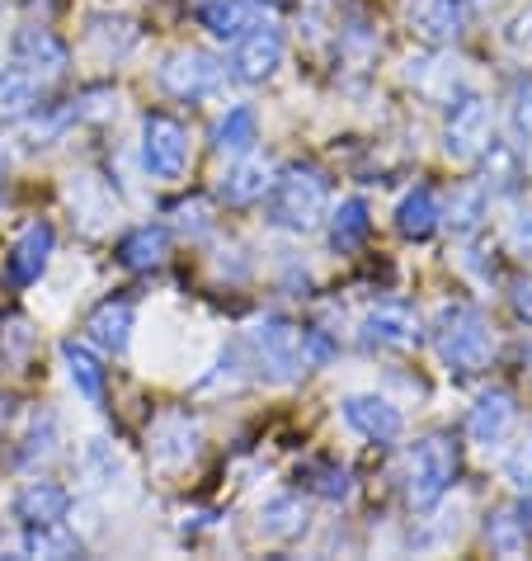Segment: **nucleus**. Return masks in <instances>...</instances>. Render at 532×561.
<instances>
[{
	"instance_id": "dca6fc26",
	"label": "nucleus",
	"mask_w": 532,
	"mask_h": 561,
	"mask_svg": "<svg viewBox=\"0 0 532 561\" xmlns=\"http://www.w3.org/2000/svg\"><path fill=\"white\" fill-rule=\"evenodd\" d=\"M198 24L208 28L217 43H236L241 34L259 24V10L255 0H208V5L198 10Z\"/></svg>"
},
{
	"instance_id": "423d86ee",
	"label": "nucleus",
	"mask_w": 532,
	"mask_h": 561,
	"mask_svg": "<svg viewBox=\"0 0 532 561\" xmlns=\"http://www.w3.org/2000/svg\"><path fill=\"white\" fill-rule=\"evenodd\" d=\"M222 81H227V67L212 53H198V48L165 57V67H161V85L175 100H208L222 90Z\"/></svg>"
},
{
	"instance_id": "2eb2a0df",
	"label": "nucleus",
	"mask_w": 532,
	"mask_h": 561,
	"mask_svg": "<svg viewBox=\"0 0 532 561\" xmlns=\"http://www.w3.org/2000/svg\"><path fill=\"white\" fill-rule=\"evenodd\" d=\"M90 340L104 350V354H128V340H132V302L128 298H104L85 321Z\"/></svg>"
},
{
	"instance_id": "cd10ccee",
	"label": "nucleus",
	"mask_w": 532,
	"mask_h": 561,
	"mask_svg": "<svg viewBox=\"0 0 532 561\" xmlns=\"http://www.w3.org/2000/svg\"><path fill=\"white\" fill-rule=\"evenodd\" d=\"M259 528H264L269 538H297V534L307 528L302 501H292V495H274V501L259 510Z\"/></svg>"
},
{
	"instance_id": "bb28decb",
	"label": "nucleus",
	"mask_w": 532,
	"mask_h": 561,
	"mask_svg": "<svg viewBox=\"0 0 532 561\" xmlns=\"http://www.w3.org/2000/svg\"><path fill=\"white\" fill-rule=\"evenodd\" d=\"M485 208H490V190L485 184H466V190L452 194V204H448V222L458 237H472V231L485 222Z\"/></svg>"
},
{
	"instance_id": "0eeeda50",
	"label": "nucleus",
	"mask_w": 532,
	"mask_h": 561,
	"mask_svg": "<svg viewBox=\"0 0 532 561\" xmlns=\"http://www.w3.org/2000/svg\"><path fill=\"white\" fill-rule=\"evenodd\" d=\"M302 335H307V331H297V321H288V317H264V321L255 325V354H259V364L269 368L274 378L292 382L297 373L307 368Z\"/></svg>"
},
{
	"instance_id": "39448f33",
	"label": "nucleus",
	"mask_w": 532,
	"mask_h": 561,
	"mask_svg": "<svg viewBox=\"0 0 532 561\" xmlns=\"http://www.w3.org/2000/svg\"><path fill=\"white\" fill-rule=\"evenodd\" d=\"M485 142H490V100L476 95V90H462L443 118V151L466 165L485 151Z\"/></svg>"
},
{
	"instance_id": "f257e3e1",
	"label": "nucleus",
	"mask_w": 532,
	"mask_h": 561,
	"mask_svg": "<svg viewBox=\"0 0 532 561\" xmlns=\"http://www.w3.org/2000/svg\"><path fill=\"white\" fill-rule=\"evenodd\" d=\"M433 350L448 373L472 378V373L490 368V358H495V325L472 302H448L433 317Z\"/></svg>"
},
{
	"instance_id": "f704fd0d",
	"label": "nucleus",
	"mask_w": 532,
	"mask_h": 561,
	"mask_svg": "<svg viewBox=\"0 0 532 561\" xmlns=\"http://www.w3.org/2000/svg\"><path fill=\"white\" fill-rule=\"evenodd\" d=\"M513 311H519V321L532 325V278H523V284H513Z\"/></svg>"
},
{
	"instance_id": "aec40b11",
	"label": "nucleus",
	"mask_w": 532,
	"mask_h": 561,
	"mask_svg": "<svg viewBox=\"0 0 532 561\" xmlns=\"http://www.w3.org/2000/svg\"><path fill=\"white\" fill-rule=\"evenodd\" d=\"M170 255V231L165 227H132L128 237L118 241V260H123V270H161Z\"/></svg>"
},
{
	"instance_id": "6ab92c4d",
	"label": "nucleus",
	"mask_w": 532,
	"mask_h": 561,
	"mask_svg": "<svg viewBox=\"0 0 532 561\" xmlns=\"http://www.w3.org/2000/svg\"><path fill=\"white\" fill-rule=\"evenodd\" d=\"M269 184H274L269 161L241 156V161L227 170V180H222V198H227V204H236V208H245V204H259V198L269 194Z\"/></svg>"
},
{
	"instance_id": "393cba45",
	"label": "nucleus",
	"mask_w": 532,
	"mask_h": 561,
	"mask_svg": "<svg viewBox=\"0 0 532 561\" xmlns=\"http://www.w3.org/2000/svg\"><path fill=\"white\" fill-rule=\"evenodd\" d=\"M38 100V76L28 71V67H5L0 71V118H24L28 108H34Z\"/></svg>"
},
{
	"instance_id": "9b49d317",
	"label": "nucleus",
	"mask_w": 532,
	"mask_h": 561,
	"mask_svg": "<svg viewBox=\"0 0 532 561\" xmlns=\"http://www.w3.org/2000/svg\"><path fill=\"white\" fill-rule=\"evenodd\" d=\"M14 61L34 71L38 81H57V76H67V67H71V53H67V43H61L57 34L28 24V28L14 34Z\"/></svg>"
},
{
	"instance_id": "20e7f679",
	"label": "nucleus",
	"mask_w": 532,
	"mask_h": 561,
	"mask_svg": "<svg viewBox=\"0 0 532 561\" xmlns=\"http://www.w3.org/2000/svg\"><path fill=\"white\" fill-rule=\"evenodd\" d=\"M142 165L151 180L175 184L189 170V133L170 114H147L142 118Z\"/></svg>"
},
{
	"instance_id": "72a5a7b5",
	"label": "nucleus",
	"mask_w": 532,
	"mask_h": 561,
	"mask_svg": "<svg viewBox=\"0 0 532 561\" xmlns=\"http://www.w3.org/2000/svg\"><path fill=\"white\" fill-rule=\"evenodd\" d=\"M509 481L519 491H532V439L519 448V454H513V462H509Z\"/></svg>"
},
{
	"instance_id": "f8f14e48",
	"label": "nucleus",
	"mask_w": 532,
	"mask_h": 561,
	"mask_svg": "<svg viewBox=\"0 0 532 561\" xmlns=\"http://www.w3.org/2000/svg\"><path fill=\"white\" fill-rule=\"evenodd\" d=\"M53 245H57L53 222H28L20 231V241L10 245V278H14V284H20V288L38 284V278L48 274V264H53Z\"/></svg>"
},
{
	"instance_id": "5701e85b",
	"label": "nucleus",
	"mask_w": 532,
	"mask_h": 561,
	"mask_svg": "<svg viewBox=\"0 0 532 561\" xmlns=\"http://www.w3.org/2000/svg\"><path fill=\"white\" fill-rule=\"evenodd\" d=\"M372 231V217H368V198H344V204L331 213V245L339 255L358 251Z\"/></svg>"
},
{
	"instance_id": "c9c22d12",
	"label": "nucleus",
	"mask_w": 532,
	"mask_h": 561,
	"mask_svg": "<svg viewBox=\"0 0 532 561\" xmlns=\"http://www.w3.org/2000/svg\"><path fill=\"white\" fill-rule=\"evenodd\" d=\"M513 514H519L523 534H528V542H532V491H523V501H519V505H513Z\"/></svg>"
},
{
	"instance_id": "f3484780",
	"label": "nucleus",
	"mask_w": 532,
	"mask_h": 561,
	"mask_svg": "<svg viewBox=\"0 0 532 561\" xmlns=\"http://www.w3.org/2000/svg\"><path fill=\"white\" fill-rule=\"evenodd\" d=\"M61 364H67V378H71V387L81 392L90 407H104V358L90 350V345H81V340H67L61 345Z\"/></svg>"
},
{
	"instance_id": "412c9836",
	"label": "nucleus",
	"mask_w": 532,
	"mask_h": 561,
	"mask_svg": "<svg viewBox=\"0 0 532 561\" xmlns=\"http://www.w3.org/2000/svg\"><path fill=\"white\" fill-rule=\"evenodd\" d=\"M81 538L61 524H20V557H81Z\"/></svg>"
},
{
	"instance_id": "9d476101",
	"label": "nucleus",
	"mask_w": 532,
	"mask_h": 561,
	"mask_svg": "<svg viewBox=\"0 0 532 561\" xmlns=\"http://www.w3.org/2000/svg\"><path fill=\"white\" fill-rule=\"evenodd\" d=\"M344 425H349L354 434H363V439H372V444H396L405 420L386 397L354 392V397H344Z\"/></svg>"
},
{
	"instance_id": "2f4dec72",
	"label": "nucleus",
	"mask_w": 532,
	"mask_h": 561,
	"mask_svg": "<svg viewBox=\"0 0 532 561\" xmlns=\"http://www.w3.org/2000/svg\"><path fill=\"white\" fill-rule=\"evenodd\" d=\"M513 133H519L523 142L532 137V76L519 85V95H513Z\"/></svg>"
},
{
	"instance_id": "7c9ffc66",
	"label": "nucleus",
	"mask_w": 532,
	"mask_h": 561,
	"mask_svg": "<svg viewBox=\"0 0 532 561\" xmlns=\"http://www.w3.org/2000/svg\"><path fill=\"white\" fill-rule=\"evenodd\" d=\"M311 486H316L325 501H349V472L335 462H325V467H311Z\"/></svg>"
},
{
	"instance_id": "c756f323",
	"label": "nucleus",
	"mask_w": 532,
	"mask_h": 561,
	"mask_svg": "<svg viewBox=\"0 0 532 561\" xmlns=\"http://www.w3.org/2000/svg\"><path fill=\"white\" fill-rule=\"evenodd\" d=\"M57 454V420L43 411L28 420V430H24V448H20V462L24 467H34V462H48Z\"/></svg>"
},
{
	"instance_id": "6e6552de",
	"label": "nucleus",
	"mask_w": 532,
	"mask_h": 561,
	"mask_svg": "<svg viewBox=\"0 0 532 561\" xmlns=\"http://www.w3.org/2000/svg\"><path fill=\"white\" fill-rule=\"evenodd\" d=\"M278 67H284V34L274 24H255L250 34L236 38V53H231V76L236 81L264 85Z\"/></svg>"
},
{
	"instance_id": "b1692460",
	"label": "nucleus",
	"mask_w": 532,
	"mask_h": 561,
	"mask_svg": "<svg viewBox=\"0 0 532 561\" xmlns=\"http://www.w3.org/2000/svg\"><path fill=\"white\" fill-rule=\"evenodd\" d=\"M212 142H217V151H222V156H245L250 147L259 142V118H255V108H250V104L227 108V118L217 123Z\"/></svg>"
},
{
	"instance_id": "f03ea898",
	"label": "nucleus",
	"mask_w": 532,
	"mask_h": 561,
	"mask_svg": "<svg viewBox=\"0 0 532 561\" xmlns=\"http://www.w3.org/2000/svg\"><path fill=\"white\" fill-rule=\"evenodd\" d=\"M269 222L278 231H292V237H311L325 222V208H331V184L316 165H288L284 175H274L269 184Z\"/></svg>"
},
{
	"instance_id": "c85d7f7f",
	"label": "nucleus",
	"mask_w": 532,
	"mask_h": 561,
	"mask_svg": "<svg viewBox=\"0 0 532 561\" xmlns=\"http://www.w3.org/2000/svg\"><path fill=\"white\" fill-rule=\"evenodd\" d=\"M485 542H490V552H499V557H523L528 552V534H523L519 514L495 510L490 524H485Z\"/></svg>"
},
{
	"instance_id": "473e14b6",
	"label": "nucleus",
	"mask_w": 532,
	"mask_h": 561,
	"mask_svg": "<svg viewBox=\"0 0 532 561\" xmlns=\"http://www.w3.org/2000/svg\"><path fill=\"white\" fill-rule=\"evenodd\" d=\"M505 38H509L519 53H532V5H528L523 14H513L509 28H505Z\"/></svg>"
},
{
	"instance_id": "1a4fd4ad",
	"label": "nucleus",
	"mask_w": 532,
	"mask_h": 561,
	"mask_svg": "<svg viewBox=\"0 0 532 561\" xmlns=\"http://www.w3.org/2000/svg\"><path fill=\"white\" fill-rule=\"evenodd\" d=\"M358 340H363L368 350H378V354H401V350H410L419 340V317L405 302H382V307H372L363 317Z\"/></svg>"
},
{
	"instance_id": "7ed1b4c3",
	"label": "nucleus",
	"mask_w": 532,
	"mask_h": 561,
	"mask_svg": "<svg viewBox=\"0 0 532 561\" xmlns=\"http://www.w3.org/2000/svg\"><path fill=\"white\" fill-rule=\"evenodd\" d=\"M462 472V448L452 434H425L410 448V467H405V495L415 510H433L452 491Z\"/></svg>"
},
{
	"instance_id": "a211bd4d",
	"label": "nucleus",
	"mask_w": 532,
	"mask_h": 561,
	"mask_svg": "<svg viewBox=\"0 0 532 561\" xmlns=\"http://www.w3.org/2000/svg\"><path fill=\"white\" fill-rule=\"evenodd\" d=\"M438 222H443V208H438V194L429 190V184H415V190L396 204V227H401V237L425 241V237H433V231H438Z\"/></svg>"
},
{
	"instance_id": "a878e982",
	"label": "nucleus",
	"mask_w": 532,
	"mask_h": 561,
	"mask_svg": "<svg viewBox=\"0 0 532 561\" xmlns=\"http://www.w3.org/2000/svg\"><path fill=\"white\" fill-rule=\"evenodd\" d=\"M485 190L490 194H519V180H523V170H519V151H513L509 142H485Z\"/></svg>"
},
{
	"instance_id": "ddd939ff",
	"label": "nucleus",
	"mask_w": 532,
	"mask_h": 561,
	"mask_svg": "<svg viewBox=\"0 0 532 561\" xmlns=\"http://www.w3.org/2000/svg\"><path fill=\"white\" fill-rule=\"evenodd\" d=\"M513 420H519L513 397L505 392V387H490V392L472 407V415H466V434H472V444H481V448H499L509 439Z\"/></svg>"
},
{
	"instance_id": "4468645a",
	"label": "nucleus",
	"mask_w": 532,
	"mask_h": 561,
	"mask_svg": "<svg viewBox=\"0 0 532 561\" xmlns=\"http://www.w3.org/2000/svg\"><path fill=\"white\" fill-rule=\"evenodd\" d=\"M71 514V491L57 481H28L14 495V519L20 524H61Z\"/></svg>"
},
{
	"instance_id": "4be33fe9",
	"label": "nucleus",
	"mask_w": 532,
	"mask_h": 561,
	"mask_svg": "<svg viewBox=\"0 0 532 561\" xmlns=\"http://www.w3.org/2000/svg\"><path fill=\"white\" fill-rule=\"evenodd\" d=\"M410 20L429 43H452L462 34V0H415Z\"/></svg>"
}]
</instances>
